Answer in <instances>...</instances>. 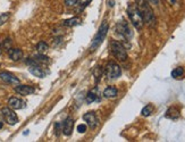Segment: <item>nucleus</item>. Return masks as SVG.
<instances>
[{
    "mask_svg": "<svg viewBox=\"0 0 185 142\" xmlns=\"http://www.w3.org/2000/svg\"><path fill=\"white\" fill-rule=\"evenodd\" d=\"M93 75H94V78L97 82L100 81V78H101V75H102V68L100 67V66H98V67H95L94 69V73H93Z\"/></svg>",
    "mask_w": 185,
    "mask_h": 142,
    "instance_id": "22",
    "label": "nucleus"
},
{
    "mask_svg": "<svg viewBox=\"0 0 185 142\" xmlns=\"http://www.w3.org/2000/svg\"><path fill=\"white\" fill-rule=\"evenodd\" d=\"M73 127H74V121L73 118H66V121L64 122V126H63V132H64L65 135H70L72 134V131H73Z\"/></svg>",
    "mask_w": 185,
    "mask_h": 142,
    "instance_id": "12",
    "label": "nucleus"
},
{
    "mask_svg": "<svg viewBox=\"0 0 185 142\" xmlns=\"http://www.w3.org/2000/svg\"><path fill=\"white\" fill-rule=\"evenodd\" d=\"M10 46H12V40H10V39L5 40V42H4V48H5V49L9 50V49H10Z\"/></svg>",
    "mask_w": 185,
    "mask_h": 142,
    "instance_id": "25",
    "label": "nucleus"
},
{
    "mask_svg": "<svg viewBox=\"0 0 185 142\" xmlns=\"http://www.w3.org/2000/svg\"><path fill=\"white\" fill-rule=\"evenodd\" d=\"M1 113H2V115H4L6 122H7L9 125L17 124V122H18L17 115H16L10 108H8V107L2 108V109H1Z\"/></svg>",
    "mask_w": 185,
    "mask_h": 142,
    "instance_id": "7",
    "label": "nucleus"
},
{
    "mask_svg": "<svg viewBox=\"0 0 185 142\" xmlns=\"http://www.w3.org/2000/svg\"><path fill=\"white\" fill-rule=\"evenodd\" d=\"M117 93H118V91L115 86H108L103 91V97L104 98H115V97H117Z\"/></svg>",
    "mask_w": 185,
    "mask_h": 142,
    "instance_id": "16",
    "label": "nucleus"
},
{
    "mask_svg": "<svg viewBox=\"0 0 185 142\" xmlns=\"http://www.w3.org/2000/svg\"><path fill=\"white\" fill-rule=\"evenodd\" d=\"M77 24H80V18L77 17H73L64 21V25L67 26V27H72V26H75L77 25Z\"/></svg>",
    "mask_w": 185,
    "mask_h": 142,
    "instance_id": "18",
    "label": "nucleus"
},
{
    "mask_svg": "<svg viewBox=\"0 0 185 142\" xmlns=\"http://www.w3.org/2000/svg\"><path fill=\"white\" fill-rule=\"evenodd\" d=\"M78 1H80V2H82L83 5H87L91 1V0H78Z\"/></svg>",
    "mask_w": 185,
    "mask_h": 142,
    "instance_id": "28",
    "label": "nucleus"
},
{
    "mask_svg": "<svg viewBox=\"0 0 185 142\" xmlns=\"http://www.w3.org/2000/svg\"><path fill=\"white\" fill-rule=\"evenodd\" d=\"M34 59H35V61H42V63H48V61H49L48 57L44 56V55H42V54L36 55V56L34 57Z\"/></svg>",
    "mask_w": 185,
    "mask_h": 142,
    "instance_id": "23",
    "label": "nucleus"
},
{
    "mask_svg": "<svg viewBox=\"0 0 185 142\" xmlns=\"http://www.w3.org/2000/svg\"><path fill=\"white\" fill-rule=\"evenodd\" d=\"M117 32L121 35H123L126 39H131L133 36V32L131 30V27L128 26V24L125 21H119L116 25Z\"/></svg>",
    "mask_w": 185,
    "mask_h": 142,
    "instance_id": "6",
    "label": "nucleus"
},
{
    "mask_svg": "<svg viewBox=\"0 0 185 142\" xmlns=\"http://www.w3.org/2000/svg\"><path fill=\"white\" fill-rule=\"evenodd\" d=\"M98 90H95V89H93V90H91L89 93H87V95H86L85 98V101L86 103H91L93 102V101H95L97 100V97H98Z\"/></svg>",
    "mask_w": 185,
    "mask_h": 142,
    "instance_id": "17",
    "label": "nucleus"
},
{
    "mask_svg": "<svg viewBox=\"0 0 185 142\" xmlns=\"http://www.w3.org/2000/svg\"><path fill=\"white\" fill-rule=\"evenodd\" d=\"M150 1L152 2V4H155V5H157L158 2H159V0H150Z\"/></svg>",
    "mask_w": 185,
    "mask_h": 142,
    "instance_id": "29",
    "label": "nucleus"
},
{
    "mask_svg": "<svg viewBox=\"0 0 185 142\" xmlns=\"http://www.w3.org/2000/svg\"><path fill=\"white\" fill-rule=\"evenodd\" d=\"M78 0H65V4L66 6H69V7H72V6H75V5L77 4Z\"/></svg>",
    "mask_w": 185,
    "mask_h": 142,
    "instance_id": "26",
    "label": "nucleus"
},
{
    "mask_svg": "<svg viewBox=\"0 0 185 142\" xmlns=\"http://www.w3.org/2000/svg\"><path fill=\"white\" fill-rule=\"evenodd\" d=\"M0 54H1V47H0Z\"/></svg>",
    "mask_w": 185,
    "mask_h": 142,
    "instance_id": "32",
    "label": "nucleus"
},
{
    "mask_svg": "<svg viewBox=\"0 0 185 142\" xmlns=\"http://www.w3.org/2000/svg\"><path fill=\"white\" fill-rule=\"evenodd\" d=\"M85 131H86V125L80 124L77 126V132H80V133H84Z\"/></svg>",
    "mask_w": 185,
    "mask_h": 142,
    "instance_id": "27",
    "label": "nucleus"
},
{
    "mask_svg": "<svg viewBox=\"0 0 185 142\" xmlns=\"http://www.w3.org/2000/svg\"><path fill=\"white\" fill-rule=\"evenodd\" d=\"M15 91L21 95H30L34 93V88L30 85H17L15 88Z\"/></svg>",
    "mask_w": 185,
    "mask_h": 142,
    "instance_id": "11",
    "label": "nucleus"
},
{
    "mask_svg": "<svg viewBox=\"0 0 185 142\" xmlns=\"http://www.w3.org/2000/svg\"><path fill=\"white\" fill-rule=\"evenodd\" d=\"M29 71H30L31 74H33L34 76H36V78H44V75H46V74H44V72L40 68L38 65H32V66H30V67H29Z\"/></svg>",
    "mask_w": 185,
    "mask_h": 142,
    "instance_id": "14",
    "label": "nucleus"
},
{
    "mask_svg": "<svg viewBox=\"0 0 185 142\" xmlns=\"http://www.w3.org/2000/svg\"><path fill=\"white\" fill-rule=\"evenodd\" d=\"M136 7L138 9L140 10V13H141V16L143 18V22L148 24V26H150V27H155L156 26V16L153 12H152V9H151L150 5L148 4V1L146 0H136Z\"/></svg>",
    "mask_w": 185,
    "mask_h": 142,
    "instance_id": "1",
    "label": "nucleus"
},
{
    "mask_svg": "<svg viewBox=\"0 0 185 142\" xmlns=\"http://www.w3.org/2000/svg\"><path fill=\"white\" fill-rule=\"evenodd\" d=\"M8 55L12 61H18L23 57V51H22L21 49H18V48H13V49L10 48L8 50Z\"/></svg>",
    "mask_w": 185,
    "mask_h": 142,
    "instance_id": "13",
    "label": "nucleus"
},
{
    "mask_svg": "<svg viewBox=\"0 0 185 142\" xmlns=\"http://www.w3.org/2000/svg\"><path fill=\"white\" fill-rule=\"evenodd\" d=\"M83 119L87 123V125L90 126L91 129H95L97 126H98V118H97V116H95V114L93 112H89L86 113V114H84L83 115Z\"/></svg>",
    "mask_w": 185,
    "mask_h": 142,
    "instance_id": "8",
    "label": "nucleus"
},
{
    "mask_svg": "<svg viewBox=\"0 0 185 142\" xmlns=\"http://www.w3.org/2000/svg\"><path fill=\"white\" fill-rule=\"evenodd\" d=\"M0 78L4 82H6V83H9V84H14V85H15V84H19V80H18L15 75L8 73V72L0 73Z\"/></svg>",
    "mask_w": 185,
    "mask_h": 142,
    "instance_id": "9",
    "label": "nucleus"
},
{
    "mask_svg": "<svg viewBox=\"0 0 185 142\" xmlns=\"http://www.w3.org/2000/svg\"><path fill=\"white\" fill-rule=\"evenodd\" d=\"M183 73H184V69L182 68V67H177V68H175L172 72V76L174 78H180V76H182Z\"/></svg>",
    "mask_w": 185,
    "mask_h": 142,
    "instance_id": "21",
    "label": "nucleus"
},
{
    "mask_svg": "<svg viewBox=\"0 0 185 142\" xmlns=\"http://www.w3.org/2000/svg\"><path fill=\"white\" fill-rule=\"evenodd\" d=\"M110 49H111L112 55L116 57L118 61H126L127 52H126V49H125V47L121 42H118V41H111V43H110Z\"/></svg>",
    "mask_w": 185,
    "mask_h": 142,
    "instance_id": "4",
    "label": "nucleus"
},
{
    "mask_svg": "<svg viewBox=\"0 0 185 142\" xmlns=\"http://www.w3.org/2000/svg\"><path fill=\"white\" fill-rule=\"evenodd\" d=\"M36 49H38V51H39L40 54H44V52H46L48 49H49V46H48V44L44 42V41H41V42L38 43V46H36Z\"/></svg>",
    "mask_w": 185,
    "mask_h": 142,
    "instance_id": "19",
    "label": "nucleus"
},
{
    "mask_svg": "<svg viewBox=\"0 0 185 142\" xmlns=\"http://www.w3.org/2000/svg\"><path fill=\"white\" fill-rule=\"evenodd\" d=\"M180 116H181L180 110H178L176 107L168 108L167 112H166V117H167V118H170V119H177Z\"/></svg>",
    "mask_w": 185,
    "mask_h": 142,
    "instance_id": "15",
    "label": "nucleus"
},
{
    "mask_svg": "<svg viewBox=\"0 0 185 142\" xmlns=\"http://www.w3.org/2000/svg\"><path fill=\"white\" fill-rule=\"evenodd\" d=\"M152 112H153V107H152L151 105H146V107L142 109L141 114H142V116L148 117V116H150L151 114H152Z\"/></svg>",
    "mask_w": 185,
    "mask_h": 142,
    "instance_id": "20",
    "label": "nucleus"
},
{
    "mask_svg": "<svg viewBox=\"0 0 185 142\" xmlns=\"http://www.w3.org/2000/svg\"><path fill=\"white\" fill-rule=\"evenodd\" d=\"M104 73L109 78H117L121 76L122 69L121 66L118 64H116L115 61H109L106 65V68H104Z\"/></svg>",
    "mask_w": 185,
    "mask_h": 142,
    "instance_id": "5",
    "label": "nucleus"
},
{
    "mask_svg": "<svg viewBox=\"0 0 185 142\" xmlns=\"http://www.w3.org/2000/svg\"><path fill=\"white\" fill-rule=\"evenodd\" d=\"M9 19V13H2L0 15V26L5 24Z\"/></svg>",
    "mask_w": 185,
    "mask_h": 142,
    "instance_id": "24",
    "label": "nucleus"
},
{
    "mask_svg": "<svg viewBox=\"0 0 185 142\" xmlns=\"http://www.w3.org/2000/svg\"><path fill=\"white\" fill-rule=\"evenodd\" d=\"M127 14H128V17L129 19H131V22H132V24H133L138 30H141L143 27L144 22H143L141 13H140V10H139L138 7H136V5H129L128 8H127Z\"/></svg>",
    "mask_w": 185,
    "mask_h": 142,
    "instance_id": "3",
    "label": "nucleus"
},
{
    "mask_svg": "<svg viewBox=\"0 0 185 142\" xmlns=\"http://www.w3.org/2000/svg\"><path fill=\"white\" fill-rule=\"evenodd\" d=\"M2 126H4V124H2L1 122H0V129H2Z\"/></svg>",
    "mask_w": 185,
    "mask_h": 142,
    "instance_id": "30",
    "label": "nucleus"
},
{
    "mask_svg": "<svg viewBox=\"0 0 185 142\" xmlns=\"http://www.w3.org/2000/svg\"><path fill=\"white\" fill-rule=\"evenodd\" d=\"M170 1H172V4H175V2H176V0H170Z\"/></svg>",
    "mask_w": 185,
    "mask_h": 142,
    "instance_id": "31",
    "label": "nucleus"
},
{
    "mask_svg": "<svg viewBox=\"0 0 185 142\" xmlns=\"http://www.w3.org/2000/svg\"><path fill=\"white\" fill-rule=\"evenodd\" d=\"M8 106L12 109H15V110H17V109H22V108L25 107V102L21 100L19 98H16V97H12V98H9L8 100Z\"/></svg>",
    "mask_w": 185,
    "mask_h": 142,
    "instance_id": "10",
    "label": "nucleus"
},
{
    "mask_svg": "<svg viewBox=\"0 0 185 142\" xmlns=\"http://www.w3.org/2000/svg\"><path fill=\"white\" fill-rule=\"evenodd\" d=\"M108 29H109V25L106 21H103V23L100 25L99 27V31L97 35L94 36V39L92 40L91 42V46H90V51H94L95 49H98L100 47V44L103 42V40L106 39V35L108 33Z\"/></svg>",
    "mask_w": 185,
    "mask_h": 142,
    "instance_id": "2",
    "label": "nucleus"
}]
</instances>
